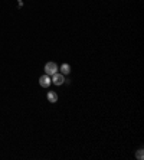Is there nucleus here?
I'll return each instance as SVG.
<instances>
[{"label": "nucleus", "mask_w": 144, "mask_h": 160, "mask_svg": "<svg viewBox=\"0 0 144 160\" xmlns=\"http://www.w3.org/2000/svg\"><path fill=\"white\" fill-rule=\"evenodd\" d=\"M58 69H59V66L55 62H46V65H45V74L46 75H53L58 72Z\"/></svg>", "instance_id": "obj_1"}, {"label": "nucleus", "mask_w": 144, "mask_h": 160, "mask_svg": "<svg viewBox=\"0 0 144 160\" xmlns=\"http://www.w3.org/2000/svg\"><path fill=\"white\" fill-rule=\"evenodd\" d=\"M50 80H52V84H55V85H62V84L65 82V75L56 72V74L52 75V78H50Z\"/></svg>", "instance_id": "obj_2"}, {"label": "nucleus", "mask_w": 144, "mask_h": 160, "mask_svg": "<svg viewBox=\"0 0 144 160\" xmlns=\"http://www.w3.org/2000/svg\"><path fill=\"white\" fill-rule=\"evenodd\" d=\"M52 84V80H50V75H42L39 78V85L40 87H43V88H48L49 85Z\"/></svg>", "instance_id": "obj_3"}, {"label": "nucleus", "mask_w": 144, "mask_h": 160, "mask_svg": "<svg viewBox=\"0 0 144 160\" xmlns=\"http://www.w3.org/2000/svg\"><path fill=\"white\" fill-rule=\"evenodd\" d=\"M46 98H48V101H49V103L55 104L56 101H58V94H56L55 91H49L48 94H46Z\"/></svg>", "instance_id": "obj_4"}, {"label": "nucleus", "mask_w": 144, "mask_h": 160, "mask_svg": "<svg viewBox=\"0 0 144 160\" xmlns=\"http://www.w3.org/2000/svg\"><path fill=\"white\" fill-rule=\"evenodd\" d=\"M59 69H61V74H62V75H68V74L71 72V66L68 64H62Z\"/></svg>", "instance_id": "obj_5"}, {"label": "nucleus", "mask_w": 144, "mask_h": 160, "mask_svg": "<svg viewBox=\"0 0 144 160\" xmlns=\"http://www.w3.org/2000/svg\"><path fill=\"white\" fill-rule=\"evenodd\" d=\"M136 157L138 160H143L144 159V152H143V149H140V150H137L136 153Z\"/></svg>", "instance_id": "obj_6"}, {"label": "nucleus", "mask_w": 144, "mask_h": 160, "mask_svg": "<svg viewBox=\"0 0 144 160\" xmlns=\"http://www.w3.org/2000/svg\"><path fill=\"white\" fill-rule=\"evenodd\" d=\"M17 3H19V7H22V6H23V1H22V0H17Z\"/></svg>", "instance_id": "obj_7"}]
</instances>
